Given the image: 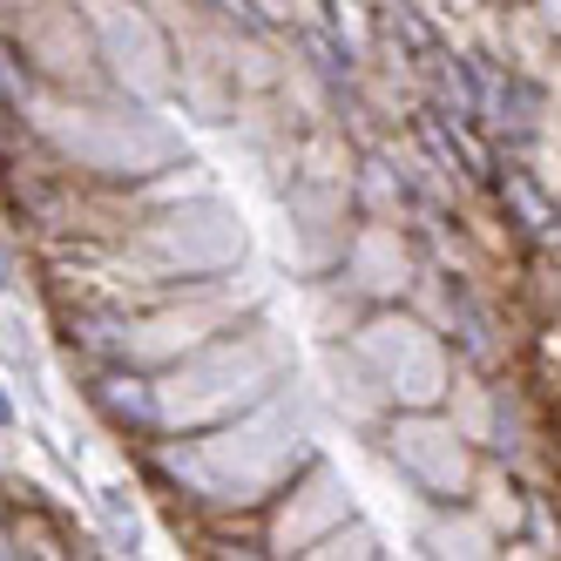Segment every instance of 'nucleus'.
<instances>
[{
	"mask_svg": "<svg viewBox=\"0 0 561 561\" xmlns=\"http://www.w3.org/2000/svg\"><path fill=\"white\" fill-rule=\"evenodd\" d=\"M318 454L311 420L298 392H271L264 407L237 413L224 426L196 433H156L142 447V467L163 480V494H183L204 514H264L271 494Z\"/></svg>",
	"mask_w": 561,
	"mask_h": 561,
	"instance_id": "obj_1",
	"label": "nucleus"
},
{
	"mask_svg": "<svg viewBox=\"0 0 561 561\" xmlns=\"http://www.w3.org/2000/svg\"><path fill=\"white\" fill-rule=\"evenodd\" d=\"M108 257V291L123 305H142L156 291H183V285H217L251 257V230L237 217V204H224L217 190H196L170 210L136 217L115 244H102Z\"/></svg>",
	"mask_w": 561,
	"mask_h": 561,
	"instance_id": "obj_2",
	"label": "nucleus"
},
{
	"mask_svg": "<svg viewBox=\"0 0 561 561\" xmlns=\"http://www.w3.org/2000/svg\"><path fill=\"white\" fill-rule=\"evenodd\" d=\"M27 123L89 183H142L183 156V129H170L156 102L123 89H42L27 102Z\"/></svg>",
	"mask_w": 561,
	"mask_h": 561,
	"instance_id": "obj_3",
	"label": "nucleus"
},
{
	"mask_svg": "<svg viewBox=\"0 0 561 561\" xmlns=\"http://www.w3.org/2000/svg\"><path fill=\"white\" fill-rule=\"evenodd\" d=\"M291 373H298L291 339L277 332L264 311H251V318H237L230 332H217L210 345L183 352L176 366L149 373L156 379V420H163V433L224 426L237 413L264 407L271 392H285Z\"/></svg>",
	"mask_w": 561,
	"mask_h": 561,
	"instance_id": "obj_4",
	"label": "nucleus"
},
{
	"mask_svg": "<svg viewBox=\"0 0 561 561\" xmlns=\"http://www.w3.org/2000/svg\"><path fill=\"white\" fill-rule=\"evenodd\" d=\"M345 339L366 358V373L379 379V392L392 407H447L454 352H447V332L439 325H426V318L399 311V305H373Z\"/></svg>",
	"mask_w": 561,
	"mask_h": 561,
	"instance_id": "obj_5",
	"label": "nucleus"
},
{
	"mask_svg": "<svg viewBox=\"0 0 561 561\" xmlns=\"http://www.w3.org/2000/svg\"><path fill=\"white\" fill-rule=\"evenodd\" d=\"M379 454L392 473L426 501H467L473 494V439L454 426L447 407H392L379 420Z\"/></svg>",
	"mask_w": 561,
	"mask_h": 561,
	"instance_id": "obj_6",
	"label": "nucleus"
},
{
	"mask_svg": "<svg viewBox=\"0 0 561 561\" xmlns=\"http://www.w3.org/2000/svg\"><path fill=\"white\" fill-rule=\"evenodd\" d=\"M352 488H345V473L325 460V454H311L285 488L271 494L264 507V554H311L318 541H325L339 520H352Z\"/></svg>",
	"mask_w": 561,
	"mask_h": 561,
	"instance_id": "obj_7",
	"label": "nucleus"
},
{
	"mask_svg": "<svg viewBox=\"0 0 561 561\" xmlns=\"http://www.w3.org/2000/svg\"><path fill=\"white\" fill-rule=\"evenodd\" d=\"M345 285L366 298V305H399V291L413 285V257H407V237H399L392 217H366L352 224L345 237V257L332 264Z\"/></svg>",
	"mask_w": 561,
	"mask_h": 561,
	"instance_id": "obj_8",
	"label": "nucleus"
},
{
	"mask_svg": "<svg viewBox=\"0 0 561 561\" xmlns=\"http://www.w3.org/2000/svg\"><path fill=\"white\" fill-rule=\"evenodd\" d=\"M473 494H488V501H473V507L488 514L494 528H514V520H520V501H514V480H507L501 467H480V473H473Z\"/></svg>",
	"mask_w": 561,
	"mask_h": 561,
	"instance_id": "obj_9",
	"label": "nucleus"
},
{
	"mask_svg": "<svg viewBox=\"0 0 561 561\" xmlns=\"http://www.w3.org/2000/svg\"><path fill=\"white\" fill-rule=\"evenodd\" d=\"M345 554H352V561L379 554V535H373V528H366V520H358V514H352V520H339V528H332L325 541L311 548V561H345Z\"/></svg>",
	"mask_w": 561,
	"mask_h": 561,
	"instance_id": "obj_10",
	"label": "nucleus"
},
{
	"mask_svg": "<svg viewBox=\"0 0 561 561\" xmlns=\"http://www.w3.org/2000/svg\"><path fill=\"white\" fill-rule=\"evenodd\" d=\"M0 291H27V257L14 230H0Z\"/></svg>",
	"mask_w": 561,
	"mask_h": 561,
	"instance_id": "obj_11",
	"label": "nucleus"
},
{
	"mask_svg": "<svg viewBox=\"0 0 561 561\" xmlns=\"http://www.w3.org/2000/svg\"><path fill=\"white\" fill-rule=\"evenodd\" d=\"M14 420V399H8V386H0V426H8Z\"/></svg>",
	"mask_w": 561,
	"mask_h": 561,
	"instance_id": "obj_12",
	"label": "nucleus"
}]
</instances>
